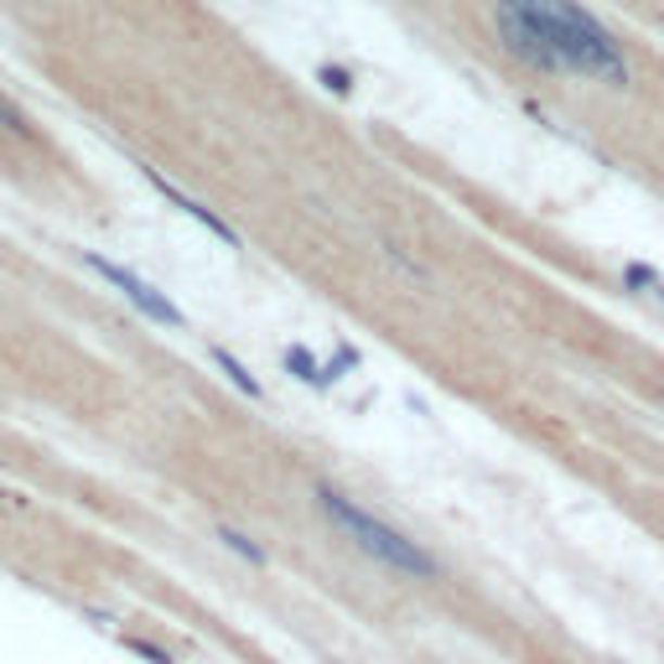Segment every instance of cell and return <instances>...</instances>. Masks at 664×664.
Returning <instances> with one entry per match:
<instances>
[{
    "label": "cell",
    "mask_w": 664,
    "mask_h": 664,
    "mask_svg": "<svg viewBox=\"0 0 664 664\" xmlns=\"http://www.w3.org/2000/svg\"><path fill=\"white\" fill-rule=\"evenodd\" d=\"M141 177H145V182H151V188H156V192H162V197H166V203H171V208H182V214H188L192 224H197V229H208V234H214V239H224L229 250H239V234H234V229H229V224H224V218L214 214V208H208V203H197L192 192H182V188H177V182H171V177H162L156 166H141Z\"/></svg>",
    "instance_id": "cell-4"
},
{
    "label": "cell",
    "mask_w": 664,
    "mask_h": 664,
    "mask_svg": "<svg viewBox=\"0 0 664 664\" xmlns=\"http://www.w3.org/2000/svg\"><path fill=\"white\" fill-rule=\"evenodd\" d=\"M214 363L224 369V374H229V384H234L239 395H250V400H260V395H265L260 380H255V374H250V369H244V363H239L229 348H214Z\"/></svg>",
    "instance_id": "cell-5"
},
{
    "label": "cell",
    "mask_w": 664,
    "mask_h": 664,
    "mask_svg": "<svg viewBox=\"0 0 664 664\" xmlns=\"http://www.w3.org/2000/svg\"><path fill=\"white\" fill-rule=\"evenodd\" d=\"M311 503H317V514H322L358 556H369L374 566L395 571V576H410V582H436V576H442V561H436L421 540H410L395 524H384L380 514H369V509L354 503L343 488L317 483V488H311Z\"/></svg>",
    "instance_id": "cell-2"
},
{
    "label": "cell",
    "mask_w": 664,
    "mask_h": 664,
    "mask_svg": "<svg viewBox=\"0 0 664 664\" xmlns=\"http://www.w3.org/2000/svg\"><path fill=\"white\" fill-rule=\"evenodd\" d=\"M623 276H628V285H639L643 296H654V302L664 307V281L654 276V270H643V265H623Z\"/></svg>",
    "instance_id": "cell-9"
},
{
    "label": "cell",
    "mask_w": 664,
    "mask_h": 664,
    "mask_svg": "<svg viewBox=\"0 0 664 664\" xmlns=\"http://www.w3.org/2000/svg\"><path fill=\"white\" fill-rule=\"evenodd\" d=\"M84 270H94L104 285H115L119 296H125L130 307L141 311L145 322H162V328H171V332H188V317H182V307H177L166 291H156L151 281H141L136 270H125V265L104 260V255H84Z\"/></svg>",
    "instance_id": "cell-3"
},
{
    "label": "cell",
    "mask_w": 664,
    "mask_h": 664,
    "mask_svg": "<svg viewBox=\"0 0 664 664\" xmlns=\"http://www.w3.org/2000/svg\"><path fill=\"white\" fill-rule=\"evenodd\" d=\"M494 31L509 58L535 73H571L628 89V52L582 0H494Z\"/></svg>",
    "instance_id": "cell-1"
},
{
    "label": "cell",
    "mask_w": 664,
    "mask_h": 664,
    "mask_svg": "<svg viewBox=\"0 0 664 664\" xmlns=\"http://www.w3.org/2000/svg\"><path fill=\"white\" fill-rule=\"evenodd\" d=\"M285 363H291V369H296V374H302L307 384H328V380H337V374H332V369H322V363H317V358H311L307 348H285Z\"/></svg>",
    "instance_id": "cell-7"
},
{
    "label": "cell",
    "mask_w": 664,
    "mask_h": 664,
    "mask_svg": "<svg viewBox=\"0 0 664 664\" xmlns=\"http://www.w3.org/2000/svg\"><path fill=\"white\" fill-rule=\"evenodd\" d=\"M218 540H224V546L234 550V556H244V561H250V566H265V550L255 546V540H250V535H239V529H229V524H218Z\"/></svg>",
    "instance_id": "cell-8"
},
{
    "label": "cell",
    "mask_w": 664,
    "mask_h": 664,
    "mask_svg": "<svg viewBox=\"0 0 664 664\" xmlns=\"http://www.w3.org/2000/svg\"><path fill=\"white\" fill-rule=\"evenodd\" d=\"M0 130H5V136H16V141H37V130H31L26 110L16 104V99H5V94H0Z\"/></svg>",
    "instance_id": "cell-6"
}]
</instances>
